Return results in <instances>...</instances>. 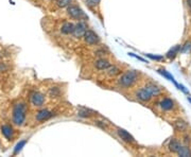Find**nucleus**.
<instances>
[{
  "label": "nucleus",
  "instance_id": "obj_1",
  "mask_svg": "<svg viewBox=\"0 0 191 157\" xmlns=\"http://www.w3.org/2000/svg\"><path fill=\"white\" fill-rule=\"evenodd\" d=\"M138 76L139 74L136 70H128L120 76L118 80V84L122 87H125V88L131 87L138 80Z\"/></svg>",
  "mask_w": 191,
  "mask_h": 157
},
{
  "label": "nucleus",
  "instance_id": "obj_2",
  "mask_svg": "<svg viewBox=\"0 0 191 157\" xmlns=\"http://www.w3.org/2000/svg\"><path fill=\"white\" fill-rule=\"evenodd\" d=\"M27 106L23 103H18L14 106L13 110V122L16 125H23L26 119Z\"/></svg>",
  "mask_w": 191,
  "mask_h": 157
},
{
  "label": "nucleus",
  "instance_id": "obj_3",
  "mask_svg": "<svg viewBox=\"0 0 191 157\" xmlns=\"http://www.w3.org/2000/svg\"><path fill=\"white\" fill-rule=\"evenodd\" d=\"M84 41L86 44L88 45H96L100 42V37L98 36V34L95 33L91 30H87L84 35Z\"/></svg>",
  "mask_w": 191,
  "mask_h": 157
},
{
  "label": "nucleus",
  "instance_id": "obj_4",
  "mask_svg": "<svg viewBox=\"0 0 191 157\" xmlns=\"http://www.w3.org/2000/svg\"><path fill=\"white\" fill-rule=\"evenodd\" d=\"M67 14L72 18L79 19V18L84 16V12H83L79 7H76V5H69L68 9H67Z\"/></svg>",
  "mask_w": 191,
  "mask_h": 157
},
{
  "label": "nucleus",
  "instance_id": "obj_5",
  "mask_svg": "<svg viewBox=\"0 0 191 157\" xmlns=\"http://www.w3.org/2000/svg\"><path fill=\"white\" fill-rule=\"evenodd\" d=\"M136 97H137V99L142 101V102H149V101L152 99L153 96L151 95V92H150L146 87H143V88L137 90Z\"/></svg>",
  "mask_w": 191,
  "mask_h": 157
},
{
  "label": "nucleus",
  "instance_id": "obj_6",
  "mask_svg": "<svg viewBox=\"0 0 191 157\" xmlns=\"http://www.w3.org/2000/svg\"><path fill=\"white\" fill-rule=\"evenodd\" d=\"M86 31H87V27H86L85 23L79 22V23H77V25L74 26L73 32H72V35H73L74 37H78V38H80V37H84Z\"/></svg>",
  "mask_w": 191,
  "mask_h": 157
},
{
  "label": "nucleus",
  "instance_id": "obj_7",
  "mask_svg": "<svg viewBox=\"0 0 191 157\" xmlns=\"http://www.w3.org/2000/svg\"><path fill=\"white\" fill-rule=\"evenodd\" d=\"M31 103L34 106H42L45 103V96L38 91L33 92L31 95Z\"/></svg>",
  "mask_w": 191,
  "mask_h": 157
},
{
  "label": "nucleus",
  "instance_id": "obj_8",
  "mask_svg": "<svg viewBox=\"0 0 191 157\" xmlns=\"http://www.w3.org/2000/svg\"><path fill=\"white\" fill-rule=\"evenodd\" d=\"M52 116H53V113L51 110H42L36 114L35 118H36L37 121L42 122V121H46V120H48V119H50Z\"/></svg>",
  "mask_w": 191,
  "mask_h": 157
},
{
  "label": "nucleus",
  "instance_id": "obj_9",
  "mask_svg": "<svg viewBox=\"0 0 191 157\" xmlns=\"http://www.w3.org/2000/svg\"><path fill=\"white\" fill-rule=\"evenodd\" d=\"M117 133H118L119 137L123 140V141L128 142V143H135V139H134V137L132 136V135L128 132H126L125 130L119 129L117 131Z\"/></svg>",
  "mask_w": 191,
  "mask_h": 157
},
{
  "label": "nucleus",
  "instance_id": "obj_10",
  "mask_svg": "<svg viewBox=\"0 0 191 157\" xmlns=\"http://www.w3.org/2000/svg\"><path fill=\"white\" fill-rule=\"evenodd\" d=\"M95 67L98 70H107L111 67V63H109V61L105 60V58H99V60H97L95 62Z\"/></svg>",
  "mask_w": 191,
  "mask_h": 157
},
{
  "label": "nucleus",
  "instance_id": "obj_11",
  "mask_svg": "<svg viewBox=\"0 0 191 157\" xmlns=\"http://www.w3.org/2000/svg\"><path fill=\"white\" fill-rule=\"evenodd\" d=\"M159 106L161 107V110H171L174 108V102L171 99H168V98H167V99H163L160 101Z\"/></svg>",
  "mask_w": 191,
  "mask_h": 157
},
{
  "label": "nucleus",
  "instance_id": "obj_12",
  "mask_svg": "<svg viewBox=\"0 0 191 157\" xmlns=\"http://www.w3.org/2000/svg\"><path fill=\"white\" fill-rule=\"evenodd\" d=\"M74 29V25L72 22H69V21H66V22L63 23V26L61 27V32L63 34H72Z\"/></svg>",
  "mask_w": 191,
  "mask_h": 157
},
{
  "label": "nucleus",
  "instance_id": "obj_13",
  "mask_svg": "<svg viewBox=\"0 0 191 157\" xmlns=\"http://www.w3.org/2000/svg\"><path fill=\"white\" fill-rule=\"evenodd\" d=\"M1 133L7 139H11V138L13 137V133H14V131H13V129L11 125L4 124V125L1 126Z\"/></svg>",
  "mask_w": 191,
  "mask_h": 157
},
{
  "label": "nucleus",
  "instance_id": "obj_14",
  "mask_svg": "<svg viewBox=\"0 0 191 157\" xmlns=\"http://www.w3.org/2000/svg\"><path fill=\"white\" fill-rule=\"evenodd\" d=\"M181 147H182L181 142L177 141L176 139H171L170 142H169V145H168L169 151L172 152V153H177V151L179 150V148H181Z\"/></svg>",
  "mask_w": 191,
  "mask_h": 157
},
{
  "label": "nucleus",
  "instance_id": "obj_15",
  "mask_svg": "<svg viewBox=\"0 0 191 157\" xmlns=\"http://www.w3.org/2000/svg\"><path fill=\"white\" fill-rule=\"evenodd\" d=\"M174 127H175L176 131L184 132V131H186V130L188 129V124L184 120H181V119H178V120H176L175 122H174Z\"/></svg>",
  "mask_w": 191,
  "mask_h": 157
},
{
  "label": "nucleus",
  "instance_id": "obj_16",
  "mask_svg": "<svg viewBox=\"0 0 191 157\" xmlns=\"http://www.w3.org/2000/svg\"><path fill=\"white\" fill-rule=\"evenodd\" d=\"M177 155L178 156H182V157H190L191 156V150L189 148L187 147V145H184V147L179 148V150L177 151Z\"/></svg>",
  "mask_w": 191,
  "mask_h": 157
},
{
  "label": "nucleus",
  "instance_id": "obj_17",
  "mask_svg": "<svg viewBox=\"0 0 191 157\" xmlns=\"http://www.w3.org/2000/svg\"><path fill=\"white\" fill-rule=\"evenodd\" d=\"M146 88L149 90L150 92H151V95L152 96H156V95H158L160 92V88L159 87L157 86V85H155V84H148L147 86H146Z\"/></svg>",
  "mask_w": 191,
  "mask_h": 157
},
{
  "label": "nucleus",
  "instance_id": "obj_18",
  "mask_svg": "<svg viewBox=\"0 0 191 157\" xmlns=\"http://www.w3.org/2000/svg\"><path fill=\"white\" fill-rule=\"evenodd\" d=\"M119 73H120V69H119V67H117V66L111 65V67L107 69V74H108L109 76H115Z\"/></svg>",
  "mask_w": 191,
  "mask_h": 157
},
{
  "label": "nucleus",
  "instance_id": "obj_19",
  "mask_svg": "<svg viewBox=\"0 0 191 157\" xmlns=\"http://www.w3.org/2000/svg\"><path fill=\"white\" fill-rule=\"evenodd\" d=\"M158 73H160L161 76H165V78H167L168 80H170L171 82H173L174 84L176 85L177 86V83L175 82V80H174V78H173V76H172V74H170L168 72V71H166V70H163V69H159V70H158Z\"/></svg>",
  "mask_w": 191,
  "mask_h": 157
},
{
  "label": "nucleus",
  "instance_id": "obj_20",
  "mask_svg": "<svg viewBox=\"0 0 191 157\" xmlns=\"http://www.w3.org/2000/svg\"><path fill=\"white\" fill-rule=\"evenodd\" d=\"M178 51H181V46H176V47H174L173 49H171L170 51L167 53V57H169V58H174Z\"/></svg>",
  "mask_w": 191,
  "mask_h": 157
},
{
  "label": "nucleus",
  "instance_id": "obj_21",
  "mask_svg": "<svg viewBox=\"0 0 191 157\" xmlns=\"http://www.w3.org/2000/svg\"><path fill=\"white\" fill-rule=\"evenodd\" d=\"M72 0H56V4L60 7H69Z\"/></svg>",
  "mask_w": 191,
  "mask_h": 157
},
{
  "label": "nucleus",
  "instance_id": "obj_22",
  "mask_svg": "<svg viewBox=\"0 0 191 157\" xmlns=\"http://www.w3.org/2000/svg\"><path fill=\"white\" fill-rule=\"evenodd\" d=\"M60 94H61V91L58 87H52V88L49 89V95L52 98H58V96H60Z\"/></svg>",
  "mask_w": 191,
  "mask_h": 157
},
{
  "label": "nucleus",
  "instance_id": "obj_23",
  "mask_svg": "<svg viewBox=\"0 0 191 157\" xmlns=\"http://www.w3.org/2000/svg\"><path fill=\"white\" fill-rule=\"evenodd\" d=\"M93 113L91 110H80L79 111V116L80 117H90V116H93Z\"/></svg>",
  "mask_w": 191,
  "mask_h": 157
},
{
  "label": "nucleus",
  "instance_id": "obj_24",
  "mask_svg": "<svg viewBox=\"0 0 191 157\" xmlns=\"http://www.w3.org/2000/svg\"><path fill=\"white\" fill-rule=\"evenodd\" d=\"M26 142H27V140H23V141H20L19 143H18V145H16L15 150H14V153L16 154V153H18V152H19V151L21 150V149H23V145H26Z\"/></svg>",
  "mask_w": 191,
  "mask_h": 157
},
{
  "label": "nucleus",
  "instance_id": "obj_25",
  "mask_svg": "<svg viewBox=\"0 0 191 157\" xmlns=\"http://www.w3.org/2000/svg\"><path fill=\"white\" fill-rule=\"evenodd\" d=\"M101 0H86V3H87L88 7H96L100 3Z\"/></svg>",
  "mask_w": 191,
  "mask_h": 157
},
{
  "label": "nucleus",
  "instance_id": "obj_26",
  "mask_svg": "<svg viewBox=\"0 0 191 157\" xmlns=\"http://www.w3.org/2000/svg\"><path fill=\"white\" fill-rule=\"evenodd\" d=\"M191 50V42H186V44L183 46V49H182V52L183 53H185V52H188V51H190Z\"/></svg>",
  "mask_w": 191,
  "mask_h": 157
},
{
  "label": "nucleus",
  "instance_id": "obj_27",
  "mask_svg": "<svg viewBox=\"0 0 191 157\" xmlns=\"http://www.w3.org/2000/svg\"><path fill=\"white\" fill-rule=\"evenodd\" d=\"M147 56H149L150 58H152V60H155V61H161L163 60V56H156V55H152V54H147Z\"/></svg>",
  "mask_w": 191,
  "mask_h": 157
},
{
  "label": "nucleus",
  "instance_id": "obj_28",
  "mask_svg": "<svg viewBox=\"0 0 191 157\" xmlns=\"http://www.w3.org/2000/svg\"><path fill=\"white\" fill-rule=\"evenodd\" d=\"M187 3H188V5H189L190 9H191V0H187Z\"/></svg>",
  "mask_w": 191,
  "mask_h": 157
}]
</instances>
